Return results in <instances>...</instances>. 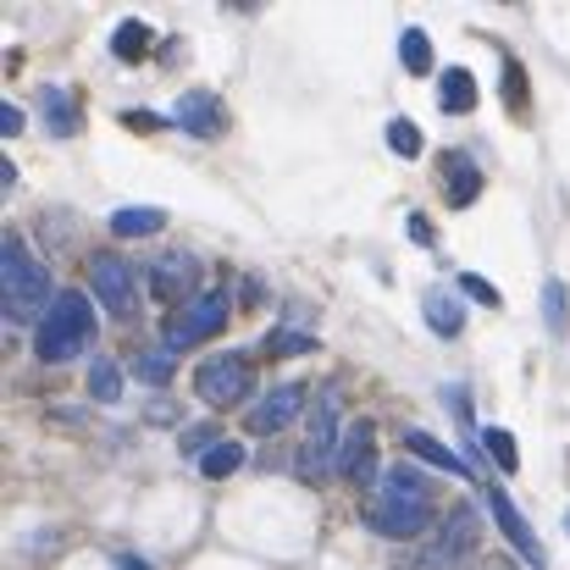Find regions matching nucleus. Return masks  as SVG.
<instances>
[{
    "instance_id": "nucleus-1",
    "label": "nucleus",
    "mask_w": 570,
    "mask_h": 570,
    "mask_svg": "<svg viewBox=\"0 0 570 570\" xmlns=\"http://www.w3.org/2000/svg\"><path fill=\"white\" fill-rule=\"evenodd\" d=\"M361 521H366L377 538H387V543L426 532V521H432V482H426L410 460L387 465V471L377 476V488L366 493Z\"/></svg>"
},
{
    "instance_id": "nucleus-2",
    "label": "nucleus",
    "mask_w": 570,
    "mask_h": 570,
    "mask_svg": "<svg viewBox=\"0 0 570 570\" xmlns=\"http://www.w3.org/2000/svg\"><path fill=\"white\" fill-rule=\"evenodd\" d=\"M50 266L22 244V233H6L0 238V311H6V327H39L45 311H50Z\"/></svg>"
},
{
    "instance_id": "nucleus-3",
    "label": "nucleus",
    "mask_w": 570,
    "mask_h": 570,
    "mask_svg": "<svg viewBox=\"0 0 570 570\" xmlns=\"http://www.w3.org/2000/svg\"><path fill=\"white\" fill-rule=\"evenodd\" d=\"M89 338H95V305H89V294L83 288H61L56 305L45 311V322L33 327V355L45 366H67V361H78L89 350Z\"/></svg>"
},
{
    "instance_id": "nucleus-4",
    "label": "nucleus",
    "mask_w": 570,
    "mask_h": 570,
    "mask_svg": "<svg viewBox=\"0 0 570 570\" xmlns=\"http://www.w3.org/2000/svg\"><path fill=\"white\" fill-rule=\"evenodd\" d=\"M249 387H255V366H249V355H238V350L210 355V361L194 366V393H199V404H210V410H227V404L249 399Z\"/></svg>"
},
{
    "instance_id": "nucleus-5",
    "label": "nucleus",
    "mask_w": 570,
    "mask_h": 570,
    "mask_svg": "<svg viewBox=\"0 0 570 570\" xmlns=\"http://www.w3.org/2000/svg\"><path fill=\"white\" fill-rule=\"evenodd\" d=\"M227 316H233V299H227V288H205V294H194L189 305L167 322V350L178 355V350H194V344H205V338H216L222 327H227Z\"/></svg>"
},
{
    "instance_id": "nucleus-6",
    "label": "nucleus",
    "mask_w": 570,
    "mask_h": 570,
    "mask_svg": "<svg viewBox=\"0 0 570 570\" xmlns=\"http://www.w3.org/2000/svg\"><path fill=\"white\" fill-rule=\"evenodd\" d=\"M89 283H95V299H100L117 322H128V316L139 311V272H134L122 255H89Z\"/></svg>"
},
{
    "instance_id": "nucleus-7",
    "label": "nucleus",
    "mask_w": 570,
    "mask_h": 570,
    "mask_svg": "<svg viewBox=\"0 0 570 570\" xmlns=\"http://www.w3.org/2000/svg\"><path fill=\"white\" fill-rule=\"evenodd\" d=\"M338 476L344 482H355V488H377V426L372 421H355L350 432H344V443H338Z\"/></svg>"
},
{
    "instance_id": "nucleus-8",
    "label": "nucleus",
    "mask_w": 570,
    "mask_h": 570,
    "mask_svg": "<svg viewBox=\"0 0 570 570\" xmlns=\"http://www.w3.org/2000/svg\"><path fill=\"white\" fill-rule=\"evenodd\" d=\"M488 510H493L499 532H504V538L515 543V554H521L527 566H538V570L549 566V560H543V543H538V532L527 527V515H521V510L510 504V493H504V488H488Z\"/></svg>"
},
{
    "instance_id": "nucleus-9",
    "label": "nucleus",
    "mask_w": 570,
    "mask_h": 570,
    "mask_svg": "<svg viewBox=\"0 0 570 570\" xmlns=\"http://www.w3.org/2000/svg\"><path fill=\"white\" fill-rule=\"evenodd\" d=\"M299 410H305V382H277V387H272V393L249 410V432L272 438V432H283Z\"/></svg>"
},
{
    "instance_id": "nucleus-10",
    "label": "nucleus",
    "mask_w": 570,
    "mask_h": 570,
    "mask_svg": "<svg viewBox=\"0 0 570 570\" xmlns=\"http://www.w3.org/2000/svg\"><path fill=\"white\" fill-rule=\"evenodd\" d=\"M194 283H199V261L184 255V249H173V255H161L156 266H150V288H156V299H167V305H189L184 294H194Z\"/></svg>"
},
{
    "instance_id": "nucleus-11",
    "label": "nucleus",
    "mask_w": 570,
    "mask_h": 570,
    "mask_svg": "<svg viewBox=\"0 0 570 570\" xmlns=\"http://www.w3.org/2000/svg\"><path fill=\"white\" fill-rule=\"evenodd\" d=\"M178 122H184V134H194V139H216L227 128V111H222V100L210 89H189L178 100Z\"/></svg>"
},
{
    "instance_id": "nucleus-12",
    "label": "nucleus",
    "mask_w": 570,
    "mask_h": 570,
    "mask_svg": "<svg viewBox=\"0 0 570 570\" xmlns=\"http://www.w3.org/2000/svg\"><path fill=\"white\" fill-rule=\"evenodd\" d=\"M443 194H449V205H471L482 194V167L465 150H449L443 156Z\"/></svg>"
},
{
    "instance_id": "nucleus-13",
    "label": "nucleus",
    "mask_w": 570,
    "mask_h": 570,
    "mask_svg": "<svg viewBox=\"0 0 570 570\" xmlns=\"http://www.w3.org/2000/svg\"><path fill=\"white\" fill-rule=\"evenodd\" d=\"M421 311H426V327H432L438 338H460V333H465V305H460L443 283H438V288H426Z\"/></svg>"
},
{
    "instance_id": "nucleus-14",
    "label": "nucleus",
    "mask_w": 570,
    "mask_h": 570,
    "mask_svg": "<svg viewBox=\"0 0 570 570\" xmlns=\"http://www.w3.org/2000/svg\"><path fill=\"white\" fill-rule=\"evenodd\" d=\"M404 449H410L415 460H426V465H443V471H454V476H471V460L454 454L449 443H438V438L421 432V426H404Z\"/></svg>"
},
{
    "instance_id": "nucleus-15",
    "label": "nucleus",
    "mask_w": 570,
    "mask_h": 570,
    "mask_svg": "<svg viewBox=\"0 0 570 570\" xmlns=\"http://www.w3.org/2000/svg\"><path fill=\"white\" fill-rule=\"evenodd\" d=\"M39 122L56 134V139H72L78 134V106H72V89H39Z\"/></svg>"
},
{
    "instance_id": "nucleus-16",
    "label": "nucleus",
    "mask_w": 570,
    "mask_h": 570,
    "mask_svg": "<svg viewBox=\"0 0 570 570\" xmlns=\"http://www.w3.org/2000/svg\"><path fill=\"white\" fill-rule=\"evenodd\" d=\"M161 227H167V210L161 205H122V210H111V233L117 238H150Z\"/></svg>"
},
{
    "instance_id": "nucleus-17",
    "label": "nucleus",
    "mask_w": 570,
    "mask_h": 570,
    "mask_svg": "<svg viewBox=\"0 0 570 570\" xmlns=\"http://www.w3.org/2000/svg\"><path fill=\"white\" fill-rule=\"evenodd\" d=\"M438 89H443V95H438V106H443V111H454V117L476 111V78H471V67H449Z\"/></svg>"
},
{
    "instance_id": "nucleus-18",
    "label": "nucleus",
    "mask_w": 570,
    "mask_h": 570,
    "mask_svg": "<svg viewBox=\"0 0 570 570\" xmlns=\"http://www.w3.org/2000/svg\"><path fill=\"white\" fill-rule=\"evenodd\" d=\"M150 45H156V28H150V22H139V17L117 22V33H111L117 61H145V56H150Z\"/></svg>"
},
{
    "instance_id": "nucleus-19",
    "label": "nucleus",
    "mask_w": 570,
    "mask_h": 570,
    "mask_svg": "<svg viewBox=\"0 0 570 570\" xmlns=\"http://www.w3.org/2000/svg\"><path fill=\"white\" fill-rule=\"evenodd\" d=\"M238 465H244V443H233V438H216V443L199 454V476H210V482L233 476Z\"/></svg>"
},
{
    "instance_id": "nucleus-20",
    "label": "nucleus",
    "mask_w": 570,
    "mask_h": 570,
    "mask_svg": "<svg viewBox=\"0 0 570 570\" xmlns=\"http://www.w3.org/2000/svg\"><path fill=\"white\" fill-rule=\"evenodd\" d=\"M399 61H404L410 78H426L432 72V39H426V28H404L399 33Z\"/></svg>"
},
{
    "instance_id": "nucleus-21",
    "label": "nucleus",
    "mask_w": 570,
    "mask_h": 570,
    "mask_svg": "<svg viewBox=\"0 0 570 570\" xmlns=\"http://www.w3.org/2000/svg\"><path fill=\"white\" fill-rule=\"evenodd\" d=\"M543 327H549L554 338L570 333V299H566V283H560V277L543 283Z\"/></svg>"
},
{
    "instance_id": "nucleus-22",
    "label": "nucleus",
    "mask_w": 570,
    "mask_h": 570,
    "mask_svg": "<svg viewBox=\"0 0 570 570\" xmlns=\"http://www.w3.org/2000/svg\"><path fill=\"white\" fill-rule=\"evenodd\" d=\"M89 399H95V404H117V399H122V372H117V361L95 355V366H89Z\"/></svg>"
},
{
    "instance_id": "nucleus-23",
    "label": "nucleus",
    "mask_w": 570,
    "mask_h": 570,
    "mask_svg": "<svg viewBox=\"0 0 570 570\" xmlns=\"http://www.w3.org/2000/svg\"><path fill=\"white\" fill-rule=\"evenodd\" d=\"M173 372H178V366H173V350H167V344H161V350H139V355H134V377L150 382V387L173 382Z\"/></svg>"
},
{
    "instance_id": "nucleus-24",
    "label": "nucleus",
    "mask_w": 570,
    "mask_h": 570,
    "mask_svg": "<svg viewBox=\"0 0 570 570\" xmlns=\"http://www.w3.org/2000/svg\"><path fill=\"white\" fill-rule=\"evenodd\" d=\"M387 150H393V156H404V161H410V156H421V128H415L410 117H393V122H387Z\"/></svg>"
},
{
    "instance_id": "nucleus-25",
    "label": "nucleus",
    "mask_w": 570,
    "mask_h": 570,
    "mask_svg": "<svg viewBox=\"0 0 570 570\" xmlns=\"http://www.w3.org/2000/svg\"><path fill=\"white\" fill-rule=\"evenodd\" d=\"M482 443L493 449V460H499V471H510V476L521 471V454H515V438H510L504 426H488V432H482Z\"/></svg>"
},
{
    "instance_id": "nucleus-26",
    "label": "nucleus",
    "mask_w": 570,
    "mask_h": 570,
    "mask_svg": "<svg viewBox=\"0 0 570 570\" xmlns=\"http://www.w3.org/2000/svg\"><path fill=\"white\" fill-rule=\"evenodd\" d=\"M266 350H272V355H311V350H316V333H294V327H288V333H272Z\"/></svg>"
},
{
    "instance_id": "nucleus-27",
    "label": "nucleus",
    "mask_w": 570,
    "mask_h": 570,
    "mask_svg": "<svg viewBox=\"0 0 570 570\" xmlns=\"http://www.w3.org/2000/svg\"><path fill=\"white\" fill-rule=\"evenodd\" d=\"M460 288H465V294H471L476 305H488V311H499V305H504V294H499L493 283H482L476 272H460Z\"/></svg>"
},
{
    "instance_id": "nucleus-28",
    "label": "nucleus",
    "mask_w": 570,
    "mask_h": 570,
    "mask_svg": "<svg viewBox=\"0 0 570 570\" xmlns=\"http://www.w3.org/2000/svg\"><path fill=\"white\" fill-rule=\"evenodd\" d=\"M504 89H510V106L521 111V106H527V78H521V67H515V61L504 67Z\"/></svg>"
},
{
    "instance_id": "nucleus-29",
    "label": "nucleus",
    "mask_w": 570,
    "mask_h": 570,
    "mask_svg": "<svg viewBox=\"0 0 570 570\" xmlns=\"http://www.w3.org/2000/svg\"><path fill=\"white\" fill-rule=\"evenodd\" d=\"M0 134H6V139L22 134V111H17V106H0Z\"/></svg>"
},
{
    "instance_id": "nucleus-30",
    "label": "nucleus",
    "mask_w": 570,
    "mask_h": 570,
    "mask_svg": "<svg viewBox=\"0 0 570 570\" xmlns=\"http://www.w3.org/2000/svg\"><path fill=\"white\" fill-rule=\"evenodd\" d=\"M410 238H415V244H432V227H426V216H410Z\"/></svg>"
},
{
    "instance_id": "nucleus-31",
    "label": "nucleus",
    "mask_w": 570,
    "mask_h": 570,
    "mask_svg": "<svg viewBox=\"0 0 570 570\" xmlns=\"http://www.w3.org/2000/svg\"><path fill=\"white\" fill-rule=\"evenodd\" d=\"M117 570H156L150 560H139V554H117Z\"/></svg>"
}]
</instances>
